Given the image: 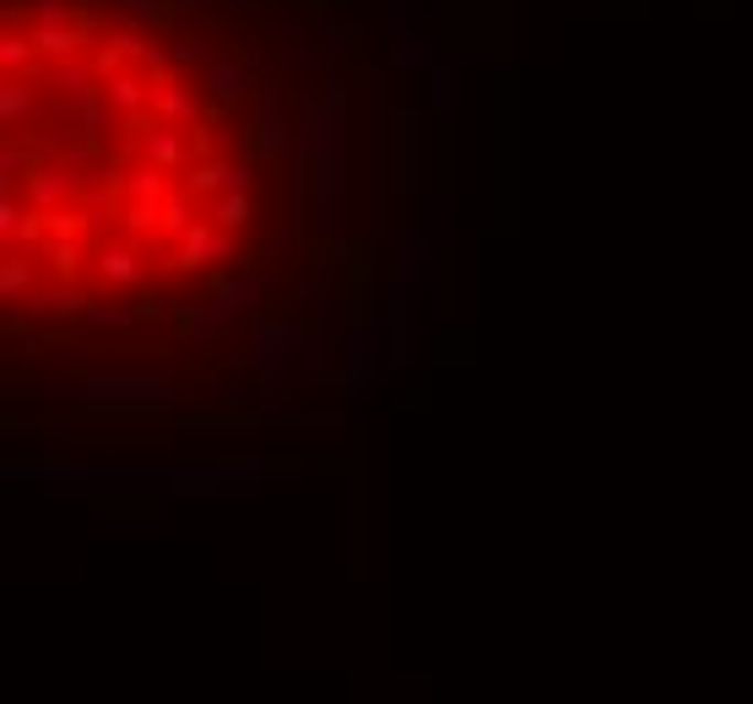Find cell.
Listing matches in <instances>:
<instances>
[{
    "label": "cell",
    "mask_w": 753,
    "mask_h": 704,
    "mask_svg": "<svg viewBox=\"0 0 753 704\" xmlns=\"http://www.w3.org/2000/svg\"><path fill=\"white\" fill-rule=\"evenodd\" d=\"M385 87L353 0H0L6 347L136 369L239 342Z\"/></svg>",
    "instance_id": "1"
}]
</instances>
